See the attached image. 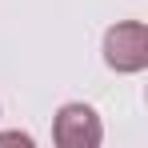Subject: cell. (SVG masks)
Instances as JSON below:
<instances>
[{
	"instance_id": "6da1fadb",
	"label": "cell",
	"mask_w": 148,
	"mask_h": 148,
	"mask_svg": "<svg viewBox=\"0 0 148 148\" xmlns=\"http://www.w3.org/2000/svg\"><path fill=\"white\" fill-rule=\"evenodd\" d=\"M104 64L112 72H144L148 68V28L144 20H120L104 32Z\"/></svg>"
},
{
	"instance_id": "7a4b0ae2",
	"label": "cell",
	"mask_w": 148,
	"mask_h": 148,
	"mask_svg": "<svg viewBox=\"0 0 148 148\" xmlns=\"http://www.w3.org/2000/svg\"><path fill=\"white\" fill-rule=\"evenodd\" d=\"M52 140L60 148H96L104 140V124H100L96 108L92 104H64L60 112H56V120H52Z\"/></svg>"
},
{
	"instance_id": "3957f363",
	"label": "cell",
	"mask_w": 148,
	"mask_h": 148,
	"mask_svg": "<svg viewBox=\"0 0 148 148\" xmlns=\"http://www.w3.org/2000/svg\"><path fill=\"white\" fill-rule=\"evenodd\" d=\"M0 144H24V148H32V136H28V132H0Z\"/></svg>"
}]
</instances>
